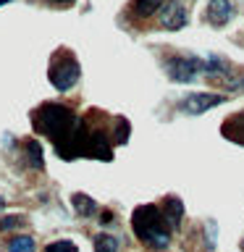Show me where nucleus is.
<instances>
[{
	"label": "nucleus",
	"mask_w": 244,
	"mask_h": 252,
	"mask_svg": "<svg viewBox=\"0 0 244 252\" xmlns=\"http://www.w3.org/2000/svg\"><path fill=\"white\" fill-rule=\"evenodd\" d=\"M242 252H244V239H242Z\"/></svg>",
	"instance_id": "19"
},
{
	"label": "nucleus",
	"mask_w": 244,
	"mask_h": 252,
	"mask_svg": "<svg viewBox=\"0 0 244 252\" xmlns=\"http://www.w3.org/2000/svg\"><path fill=\"white\" fill-rule=\"evenodd\" d=\"M3 3H5V0H0V5H3Z\"/></svg>",
	"instance_id": "20"
},
{
	"label": "nucleus",
	"mask_w": 244,
	"mask_h": 252,
	"mask_svg": "<svg viewBox=\"0 0 244 252\" xmlns=\"http://www.w3.org/2000/svg\"><path fill=\"white\" fill-rule=\"evenodd\" d=\"M223 137L234 139L236 145H244V113H236L223 124Z\"/></svg>",
	"instance_id": "8"
},
{
	"label": "nucleus",
	"mask_w": 244,
	"mask_h": 252,
	"mask_svg": "<svg viewBox=\"0 0 244 252\" xmlns=\"http://www.w3.org/2000/svg\"><path fill=\"white\" fill-rule=\"evenodd\" d=\"M163 213H165V218H168V223H171V228H176L179 223H181V216H184V205H181V200L179 197H168L163 205Z\"/></svg>",
	"instance_id": "9"
},
{
	"label": "nucleus",
	"mask_w": 244,
	"mask_h": 252,
	"mask_svg": "<svg viewBox=\"0 0 244 252\" xmlns=\"http://www.w3.org/2000/svg\"><path fill=\"white\" fill-rule=\"evenodd\" d=\"M8 252H34V239L31 236H13L8 242Z\"/></svg>",
	"instance_id": "14"
},
{
	"label": "nucleus",
	"mask_w": 244,
	"mask_h": 252,
	"mask_svg": "<svg viewBox=\"0 0 244 252\" xmlns=\"http://www.w3.org/2000/svg\"><path fill=\"white\" fill-rule=\"evenodd\" d=\"M165 0H134L131 3V13L137 19H147V16H155L157 8H163Z\"/></svg>",
	"instance_id": "11"
},
{
	"label": "nucleus",
	"mask_w": 244,
	"mask_h": 252,
	"mask_svg": "<svg viewBox=\"0 0 244 252\" xmlns=\"http://www.w3.org/2000/svg\"><path fill=\"white\" fill-rule=\"evenodd\" d=\"M116 134H113V142L116 145H123L126 139H129V121L126 118H116Z\"/></svg>",
	"instance_id": "15"
},
{
	"label": "nucleus",
	"mask_w": 244,
	"mask_h": 252,
	"mask_svg": "<svg viewBox=\"0 0 244 252\" xmlns=\"http://www.w3.org/2000/svg\"><path fill=\"white\" fill-rule=\"evenodd\" d=\"M157 24H160L163 29H181L186 27V8L179 3V0H165L160 13H157Z\"/></svg>",
	"instance_id": "6"
},
{
	"label": "nucleus",
	"mask_w": 244,
	"mask_h": 252,
	"mask_svg": "<svg viewBox=\"0 0 244 252\" xmlns=\"http://www.w3.org/2000/svg\"><path fill=\"white\" fill-rule=\"evenodd\" d=\"M71 205H74V210L79 213V216H92L94 210H97V202L92 200L90 194H82V192H74L71 194Z\"/></svg>",
	"instance_id": "10"
},
{
	"label": "nucleus",
	"mask_w": 244,
	"mask_h": 252,
	"mask_svg": "<svg viewBox=\"0 0 244 252\" xmlns=\"http://www.w3.org/2000/svg\"><path fill=\"white\" fill-rule=\"evenodd\" d=\"M234 16V5L228 0H210L208 3V21L213 27H223V24L231 21Z\"/></svg>",
	"instance_id": "7"
},
{
	"label": "nucleus",
	"mask_w": 244,
	"mask_h": 252,
	"mask_svg": "<svg viewBox=\"0 0 244 252\" xmlns=\"http://www.w3.org/2000/svg\"><path fill=\"white\" fill-rule=\"evenodd\" d=\"M24 150H27L29 163L34 165V168H42L45 160H42V147H39V142H34V139H27V145H24Z\"/></svg>",
	"instance_id": "13"
},
{
	"label": "nucleus",
	"mask_w": 244,
	"mask_h": 252,
	"mask_svg": "<svg viewBox=\"0 0 244 252\" xmlns=\"http://www.w3.org/2000/svg\"><path fill=\"white\" fill-rule=\"evenodd\" d=\"M27 226V218L24 216H5L0 218V231H11V228H21Z\"/></svg>",
	"instance_id": "17"
},
{
	"label": "nucleus",
	"mask_w": 244,
	"mask_h": 252,
	"mask_svg": "<svg viewBox=\"0 0 244 252\" xmlns=\"http://www.w3.org/2000/svg\"><path fill=\"white\" fill-rule=\"evenodd\" d=\"M202 71H205V63L200 58H173L168 63V76L173 82H181V84L194 82Z\"/></svg>",
	"instance_id": "5"
},
{
	"label": "nucleus",
	"mask_w": 244,
	"mask_h": 252,
	"mask_svg": "<svg viewBox=\"0 0 244 252\" xmlns=\"http://www.w3.org/2000/svg\"><path fill=\"white\" fill-rule=\"evenodd\" d=\"M34 129L39 134H45L50 142H55V147H63V142H68L76 131V118L68 108L58 105V102H45L31 113Z\"/></svg>",
	"instance_id": "2"
},
{
	"label": "nucleus",
	"mask_w": 244,
	"mask_h": 252,
	"mask_svg": "<svg viewBox=\"0 0 244 252\" xmlns=\"http://www.w3.org/2000/svg\"><path fill=\"white\" fill-rule=\"evenodd\" d=\"M53 3H58V5H68V3H74V0H53Z\"/></svg>",
	"instance_id": "18"
},
{
	"label": "nucleus",
	"mask_w": 244,
	"mask_h": 252,
	"mask_svg": "<svg viewBox=\"0 0 244 252\" xmlns=\"http://www.w3.org/2000/svg\"><path fill=\"white\" fill-rule=\"evenodd\" d=\"M220 102H226V97L218 92H194V94H186V97L179 102V108L189 116H200L205 110L220 105Z\"/></svg>",
	"instance_id": "4"
},
{
	"label": "nucleus",
	"mask_w": 244,
	"mask_h": 252,
	"mask_svg": "<svg viewBox=\"0 0 244 252\" xmlns=\"http://www.w3.org/2000/svg\"><path fill=\"white\" fill-rule=\"evenodd\" d=\"M131 231L137 234V239L147 247L165 250L171 242V223L165 218L160 205H139L131 213Z\"/></svg>",
	"instance_id": "1"
},
{
	"label": "nucleus",
	"mask_w": 244,
	"mask_h": 252,
	"mask_svg": "<svg viewBox=\"0 0 244 252\" xmlns=\"http://www.w3.org/2000/svg\"><path fill=\"white\" fill-rule=\"evenodd\" d=\"M45 252H79V247L71 239H58V242H50L45 247Z\"/></svg>",
	"instance_id": "16"
},
{
	"label": "nucleus",
	"mask_w": 244,
	"mask_h": 252,
	"mask_svg": "<svg viewBox=\"0 0 244 252\" xmlns=\"http://www.w3.org/2000/svg\"><path fill=\"white\" fill-rule=\"evenodd\" d=\"M94 252H118V239L113 234H97L94 236Z\"/></svg>",
	"instance_id": "12"
},
{
	"label": "nucleus",
	"mask_w": 244,
	"mask_h": 252,
	"mask_svg": "<svg viewBox=\"0 0 244 252\" xmlns=\"http://www.w3.org/2000/svg\"><path fill=\"white\" fill-rule=\"evenodd\" d=\"M47 76H50V84L58 92L71 90V87L76 84V79H79V61H76V55L71 50H63V47H61V50L53 55L50 68H47Z\"/></svg>",
	"instance_id": "3"
}]
</instances>
